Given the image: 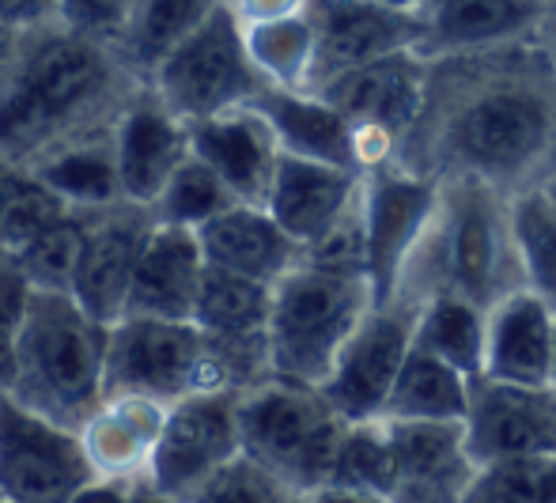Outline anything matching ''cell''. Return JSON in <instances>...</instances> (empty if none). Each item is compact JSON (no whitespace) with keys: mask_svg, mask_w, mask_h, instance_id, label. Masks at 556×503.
Wrapping results in <instances>:
<instances>
[{"mask_svg":"<svg viewBox=\"0 0 556 503\" xmlns=\"http://www.w3.org/2000/svg\"><path fill=\"white\" fill-rule=\"evenodd\" d=\"M397 167L519 201L556 183V65L538 38L425 61V106Z\"/></svg>","mask_w":556,"mask_h":503,"instance_id":"6da1fadb","label":"cell"},{"mask_svg":"<svg viewBox=\"0 0 556 503\" xmlns=\"http://www.w3.org/2000/svg\"><path fill=\"white\" fill-rule=\"evenodd\" d=\"M20 46H23V35H15V30H8L4 23H0V80L12 73L15 58H20Z\"/></svg>","mask_w":556,"mask_h":503,"instance_id":"681fc988","label":"cell"},{"mask_svg":"<svg viewBox=\"0 0 556 503\" xmlns=\"http://www.w3.org/2000/svg\"><path fill=\"white\" fill-rule=\"evenodd\" d=\"M152 231L155 216L144 204L122 201L111 209L84 212V250L68 295L103 326H117L125 318L132 273Z\"/></svg>","mask_w":556,"mask_h":503,"instance_id":"9a60e30c","label":"cell"},{"mask_svg":"<svg viewBox=\"0 0 556 503\" xmlns=\"http://www.w3.org/2000/svg\"><path fill=\"white\" fill-rule=\"evenodd\" d=\"M538 42L545 46V53H549L553 65H556V8L549 12V20L542 23V30H538Z\"/></svg>","mask_w":556,"mask_h":503,"instance_id":"f907efd6","label":"cell"},{"mask_svg":"<svg viewBox=\"0 0 556 503\" xmlns=\"http://www.w3.org/2000/svg\"><path fill=\"white\" fill-rule=\"evenodd\" d=\"M303 15L315 30V65L307 91L371 61L417 50L425 30L420 12H397L375 0H307Z\"/></svg>","mask_w":556,"mask_h":503,"instance_id":"4fadbf2b","label":"cell"},{"mask_svg":"<svg viewBox=\"0 0 556 503\" xmlns=\"http://www.w3.org/2000/svg\"><path fill=\"white\" fill-rule=\"evenodd\" d=\"M420 306H425V295L402 288L394 303L371 306V314L359 322L352 341L337 356L333 375L318 390L349 424L382 420L390 390L417 341Z\"/></svg>","mask_w":556,"mask_h":503,"instance_id":"9c48e42d","label":"cell"},{"mask_svg":"<svg viewBox=\"0 0 556 503\" xmlns=\"http://www.w3.org/2000/svg\"><path fill=\"white\" fill-rule=\"evenodd\" d=\"M0 503H4V496H0Z\"/></svg>","mask_w":556,"mask_h":503,"instance_id":"6f0895ef","label":"cell"},{"mask_svg":"<svg viewBox=\"0 0 556 503\" xmlns=\"http://www.w3.org/2000/svg\"><path fill=\"white\" fill-rule=\"evenodd\" d=\"M80 250H84V212L73 209L65 219H58V224H53L15 265L27 273L35 292H73Z\"/></svg>","mask_w":556,"mask_h":503,"instance_id":"d590c367","label":"cell"},{"mask_svg":"<svg viewBox=\"0 0 556 503\" xmlns=\"http://www.w3.org/2000/svg\"><path fill=\"white\" fill-rule=\"evenodd\" d=\"M224 0H140L137 15H132L129 30L117 42V58L122 65L137 76L140 84H152L160 65L208 23V15L220 8Z\"/></svg>","mask_w":556,"mask_h":503,"instance_id":"83f0119b","label":"cell"},{"mask_svg":"<svg viewBox=\"0 0 556 503\" xmlns=\"http://www.w3.org/2000/svg\"><path fill=\"white\" fill-rule=\"evenodd\" d=\"M190 148L205 167H213L224 178V186L239 198V204L265 209L285 152L277 144V133L254 106L190 122Z\"/></svg>","mask_w":556,"mask_h":503,"instance_id":"d6986e66","label":"cell"},{"mask_svg":"<svg viewBox=\"0 0 556 503\" xmlns=\"http://www.w3.org/2000/svg\"><path fill=\"white\" fill-rule=\"evenodd\" d=\"M295 503H300V500H295Z\"/></svg>","mask_w":556,"mask_h":503,"instance_id":"680465c9","label":"cell"},{"mask_svg":"<svg viewBox=\"0 0 556 503\" xmlns=\"http://www.w3.org/2000/svg\"><path fill=\"white\" fill-rule=\"evenodd\" d=\"M140 88L111 46L61 23L30 30L12 73L0 80V160L30 171L73 140L114 129Z\"/></svg>","mask_w":556,"mask_h":503,"instance_id":"7a4b0ae2","label":"cell"},{"mask_svg":"<svg viewBox=\"0 0 556 503\" xmlns=\"http://www.w3.org/2000/svg\"><path fill=\"white\" fill-rule=\"evenodd\" d=\"M137 496V481H117V477H96L91 485H84L68 503H132Z\"/></svg>","mask_w":556,"mask_h":503,"instance_id":"f6af8a7d","label":"cell"},{"mask_svg":"<svg viewBox=\"0 0 556 503\" xmlns=\"http://www.w3.org/2000/svg\"><path fill=\"white\" fill-rule=\"evenodd\" d=\"M148 88L155 91L175 117L205 122V117L227 114V110L250 106L269 80L254 68L247 50V30L231 4L216 8L201 30H193L175 53L160 65Z\"/></svg>","mask_w":556,"mask_h":503,"instance_id":"52a82bcc","label":"cell"},{"mask_svg":"<svg viewBox=\"0 0 556 503\" xmlns=\"http://www.w3.org/2000/svg\"><path fill=\"white\" fill-rule=\"evenodd\" d=\"M239 198L224 186V178L213 167L190 155L182 167L175 171V178L167 183V190L160 193V201L152 204L155 224L163 227H186V231H201L205 224H213L216 216H224L227 209H235Z\"/></svg>","mask_w":556,"mask_h":503,"instance_id":"836d02e7","label":"cell"},{"mask_svg":"<svg viewBox=\"0 0 556 503\" xmlns=\"http://www.w3.org/2000/svg\"><path fill=\"white\" fill-rule=\"evenodd\" d=\"M344 416L318 387L269 379L239 398L242 454L273 474L295 500L326 489L333 474Z\"/></svg>","mask_w":556,"mask_h":503,"instance_id":"8992f818","label":"cell"},{"mask_svg":"<svg viewBox=\"0 0 556 503\" xmlns=\"http://www.w3.org/2000/svg\"><path fill=\"white\" fill-rule=\"evenodd\" d=\"M111 326L91 318L68 292H35L15 337V382L8 398L30 413L84 431L106 405Z\"/></svg>","mask_w":556,"mask_h":503,"instance_id":"3957f363","label":"cell"},{"mask_svg":"<svg viewBox=\"0 0 556 503\" xmlns=\"http://www.w3.org/2000/svg\"><path fill=\"white\" fill-rule=\"evenodd\" d=\"M231 12L239 15L242 27H254V23H273L288 20V15H303L307 0H227Z\"/></svg>","mask_w":556,"mask_h":503,"instance_id":"ee69618b","label":"cell"},{"mask_svg":"<svg viewBox=\"0 0 556 503\" xmlns=\"http://www.w3.org/2000/svg\"><path fill=\"white\" fill-rule=\"evenodd\" d=\"M205 250L198 231L155 224L140 265L132 273L129 306L125 318H163V322H193V306L205 280Z\"/></svg>","mask_w":556,"mask_h":503,"instance_id":"7402d4cb","label":"cell"},{"mask_svg":"<svg viewBox=\"0 0 556 503\" xmlns=\"http://www.w3.org/2000/svg\"><path fill=\"white\" fill-rule=\"evenodd\" d=\"M375 4L397 8V12H420V8H425V0H375Z\"/></svg>","mask_w":556,"mask_h":503,"instance_id":"f5cc1de1","label":"cell"},{"mask_svg":"<svg viewBox=\"0 0 556 503\" xmlns=\"http://www.w3.org/2000/svg\"><path fill=\"white\" fill-rule=\"evenodd\" d=\"M250 106L269 122L277 133V144L285 155H300V160L330 163V167L356 171L352 163V122L333 110L315 91H262ZM359 175V171H356Z\"/></svg>","mask_w":556,"mask_h":503,"instance_id":"484cf974","label":"cell"},{"mask_svg":"<svg viewBox=\"0 0 556 503\" xmlns=\"http://www.w3.org/2000/svg\"><path fill=\"white\" fill-rule=\"evenodd\" d=\"M300 503H390L387 496H371V492H352V489H318Z\"/></svg>","mask_w":556,"mask_h":503,"instance_id":"c3c4849f","label":"cell"},{"mask_svg":"<svg viewBox=\"0 0 556 503\" xmlns=\"http://www.w3.org/2000/svg\"><path fill=\"white\" fill-rule=\"evenodd\" d=\"M371 306L375 292L364 273L295 265L288 277L273 285V379L323 387L359 322L371 314Z\"/></svg>","mask_w":556,"mask_h":503,"instance_id":"5b68a950","label":"cell"},{"mask_svg":"<svg viewBox=\"0 0 556 503\" xmlns=\"http://www.w3.org/2000/svg\"><path fill=\"white\" fill-rule=\"evenodd\" d=\"M549 4H553V8H556V0H549Z\"/></svg>","mask_w":556,"mask_h":503,"instance_id":"9f6ffc18","label":"cell"},{"mask_svg":"<svg viewBox=\"0 0 556 503\" xmlns=\"http://www.w3.org/2000/svg\"><path fill=\"white\" fill-rule=\"evenodd\" d=\"M68 212L73 209H68V204L61 201L50 186H42L27 171V178H23L12 209H8L4 224H0V254L12 257V262H20V257L27 254V250L35 247V242L42 239L58 219H65Z\"/></svg>","mask_w":556,"mask_h":503,"instance_id":"74e56055","label":"cell"},{"mask_svg":"<svg viewBox=\"0 0 556 503\" xmlns=\"http://www.w3.org/2000/svg\"><path fill=\"white\" fill-rule=\"evenodd\" d=\"M208 269L277 285L300 265V242L257 204H235L198 231Z\"/></svg>","mask_w":556,"mask_h":503,"instance_id":"cb8c5ba5","label":"cell"},{"mask_svg":"<svg viewBox=\"0 0 556 503\" xmlns=\"http://www.w3.org/2000/svg\"><path fill=\"white\" fill-rule=\"evenodd\" d=\"M247 30V50L257 73L280 91H307L311 65H315V30L307 15H288V20L254 23Z\"/></svg>","mask_w":556,"mask_h":503,"instance_id":"1f68e13d","label":"cell"},{"mask_svg":"<svg viewBox=\"0 0 556 503\" xmlns=\"http://www.w3.org/2000/svg\"><path fill=\"white\" fill-rule=\"evenodd\" d=\"M132 503H178V500H170V496H163L160 489H152V485L140 477L137 481V496H132Z\"/></svg>","mask_w":556,"mask_h":503,"instance_id":"816d5d0a","label":"cell"},{"mask_svg":"<svg viewBox=\"0 0 556 503\" xmlns=\"http://www.w3.org/2000/svg\"><path fill=\"white\" fill-rule=\"evenodd\" d=\"M23 178H27V167L0 160V224H4L8 209H12L15 193H20V186H23Z\"/></svg>","mask_w":556,"mask_h":503,"instance_id":"bcb514c9","label":"cell"},{"mask_svg":"<svg viewBox=\"0 0 556 503\" xmlns=\"http://www.w3.org/2000/svg\"><path fill=\"white\" fill-rule=\"evenodd\" d=\"M394 160H397V133L382 129V125H371V122L352 125V163H356L359 175L390 167Z\"/></svg>","mask_w":556,"mask_h":503,"instance_id":"60d3db41","label":"cell"},{"mask_svg":"<svg viewBox=\"0 0 556 503\" xmlns=\"http://www.w3.org/2000/svg\"><path fill=\"white\" fill-rule=\"evenodd\" d=\"M114 152L125 201L152 209L175 171L193 155L190 125L170 114L167 102L144 84L117 114Z\"/></svg>","mask_w":556,"mask_h":503,"instance_id":"e0dca14e","label":"cell"},{"mask_svg":"<svg viewBox=\"0 0 556 503\" xmlns=\"http://www.w3.org/2000/svg\"><path fill=\"white\" fill-rule=\"evenodd\" d=\"M80 431L61 428L0 394V496L4 503H68L96 481Z\"/></svg>","mask_w":556,"mask_h":503,"instance_id":"8fae6325","label":"cell"},{"mask_svg":"<svg viewBox=\"0 0 556 503\" xmlns=\"http://www.w3.org/2000/svg\"><path fill=\"white\" fill-rule=\"evenodd\" d=\"M326 489L371 492V496L390 500V489H394V447H390L387 420L344 424Z\"/></svg>","mask_w":556,"mask_h":503,"instance_id":"d6a6232c","label":"cell"},{"mask_svg":"<svg viewBox=\"0 0 556 503\" xmlns=\"http://www.w3.org/2000/svg\"><path fill=\"white\" fill-rule=\"evenodd\" d=\"M466 447L477 469L511 458H556V387L469 379Z\"/></svg>","mask_w":556,"mask_h":503,"instance_id":"5bb4252c","label":"cell"},{"mask_svg":"<svg viewBox=\"0 0 556 503\" xmlns=\"http://www.w3.org/2000/svg\"><path fill=\"white\" fill-rule=\"evenodd\" d=\"M553 387H556V344H553Z\"/></svg>","mask_w":556,"mask_h":503,"instance_id":"11a10c76","label":"cell"},{"mask_svg":"<svg viewBox=\"0 0 556 503\" xmlns=\"http://www.w3.org/2000/svg\"><path fill=\"white\" fill-rule=\"evenodd\" d=\"M30 175L42 186H50L76 212H99L125 201L122 175H117L114 129L91 133V137L58 148L46 160H38Z\"/></svg>","mask_w":556,"mask_h":503,"instance_id":"4316f807","label":"cell"},{"mask_svg":"<svg viewBox=\"0 0 556 503\" xmlns=\"http://www.w3.org/2000/svg\"><path fill=\"white\" fill-rule=\"evenodd\" d=\"M205 390V334L193 322L122 318L111 326L106 402L148 398L175 405Z\"/></svg>","mask_w":556,"mask_h":503,"instance_id":"ba28073f","label":"cell"},{"mask_svg":"<svg viewBox=\"0 0 556 503\" xmlns=\"http://www.w3.org/2000/svg\"><path fill=\"white\" fill-rule=\"evenodd\" d=\"M549 0H425L420 8L417 58H454V53L496 50V46L530 42L549 20Z\"/></svg>","mask_w":556,"mask_h":503,"instance_id":"ac0fdd59","label":"cell"},{"mask_svg":"<svg viewBox=\"0 0 556 503\" xmlns=\"http://www.w3.org/2000/svg\"><path fill=\"white\" fill-rule=\"evenodd\" d=\"M511 224L527 288L556 311V209L545 190L511 201Z\"/></svg>","mask_w":556,"mask_h":503,"instance_id":"e575fe53","label":"cell"},{"mask_svg":"<svg viewBox=\"0 0 556 503\" xmlns=\"http://www.w3.org/2000/svg\"><path fill=\"white\" fill-rule=\"evenodd\" d=\"M469 413V379L446 367L443 360L413 349L397 375L382 420H440L466 424Z\"/></svg>","mask_w":556,"mask_h":503,"instance_id":"f546056e","label":"cell"},{"mask_svg":"<svg viewBox=\"0 0 556 503\" xmlns=\"http://www.w3.org/2000/svg\"><path fill=\"white\" fill-rule=\"evenodd\" d=\"M466 503H556V458H511L484 466Z\"/></svg>","mask_w":556,"mask_h":503,"instance_id":"8d00e7d4","label":"cell"},{"mask_svg":"<svg viewBox=\"0 0 556 503\" xmlns=\"http://www.w3.org/2000/svg\"><path fill=\"white\" fill-rule=\"evenodd\" d=\"M186 503H295V496L277 477L265 474L257 462L239 454L235 462H227L220 474L208 477Z\"/></svg>","mask_w":556,"mask_h":503,"instance_id":"f35d334b","label":"cell"},{"mask_svg":"<svg viewBox=\"0 0 556 503\" xmlns=\"http://www.w3.org/2000/svg\"><path fill=\"white\" fill-rule=\"evenodd\" d=\"M413 349L443 360L446 367H454L466 379H481L484 349H489V311H481V306L454 292L425 295Z\"/></svg>","mask_w":556,"mask_h":503,"instance_id":"f1b7e54d","label":"cell"},{"mask_svg":"<svg viewBox=\"0 0 556 503\" xmlns=\"http://www.w3.org/2000/svg\"><path fill=\"white\" fill-rule=\"evenodd\" d=\"M137 4L140 0H61L58 23L73 30V35L117 50L132 15H137Z\"/></svg>","mask_w":556,"mask_h":503,"instance_id":"ab89813d","label":"cell"},{"mask_svg":"<svg viewBox=\"0 0 556 503\" xmlns=\"http://www.w3.org/2000/svg\"><path fill=\"white\" fill-rule=\"evenodd\" d=\"M15 337L20 329H0V394H8L15 382Z\"/></svg>","mask_w":556,"mask_h":503,"instance_id":"7dc6e473","label":"cell"},{"mask_svg":"<svg viewBox=\"0 0 556 503\" xmlns=\"http://www.w3.org/2000/svg\"><path fill=\"white\" fill-rule=\"evenodd\" d=\"M30 295H35V285L27 280V273L12 257L0 254V329H20Z\"/></svg>","mask_w":556,"mask_h":503,"instance_id":"b9f144b4","label":"cell"},{"mask_svg":"<svg viewBox=\"0 0 556 503\" xmlns=\"http://www.w3.org/2000/svg\"><path fill=\"white\" fill-rule=\"evenodd\" d=\"M545 198H549V204H553V209H556V183L549 186V190H545Z\"/></svg>","mask_w":556,"mask_h":503,"instance_id":"db71d44e","label":"cell"},{"mask_svg":"<svg viewBox=\"0 0 556 503\" xmlns=\"http://www.w3.org/2000/svg\"><path fill=\"white\" fill-rule=\"evenodd\" d=\"M315 96L341 110L352 125L371 122L397 133V144H402V137L413 129L420 106H425V58L409 50L371 61V65L352 68V73L315 88Z\"/></svg>","mask_w":556,"mask_h":503,"instance_id":"44dd1931","label":"cell"},{"mask_svg":"<svg viewBox=\"0 0 556 503\" xmlns=\"http://www.w3.org/2000/svg\"><path fill=\"white\" fill-rule=\"evenodd\" d=\"M359 201H364L367 235V280H371L375 306H387L397 300L413 257L440 216L443 186L390 163L364 175Z\"/></svg>","mask_w":556,"mask_h":503,"instance_id":"30bf717a","label":"cell"},{"mask_svg":"<svg viewBox=\"0 0 556 503\" xmlns=\"http://www.w3.org/2000/svg\"><path fill=\"white\" fill-rule=\"evenodd\" d=\"M273 285L250 277H235L224 269H205L201 295L193 306V326L216 341L235 337H269Z\"/></svg>","mask_w":556,"mask_h":503,"instance_id":"4dcf8cb0","label":"cell"},{"mask_svg":"<svg viewBox=\"0 0 556 503\" xmlns=\"http://www.w3.org/2000/svg\"><path fill=\"white\" fill-rule=\"evenodd\" d=\"M394 447L390 503H466L477 462L466 447V424L387 420Z\"/></svg>","mask_w":556,"mask_h":503,"instance_id":"2e32d148","label":"cell"},{"mask_svg":"<svg viewBox=\"0 0 556 503\" xmlns=\"http://www.w3.org/2000/svg\"><path fill=\"white\" fill-rule=\"evenodd\" d=\"M239 398L231 390H208L170 405L144 481L163 496L186 503L208 477L239 458Z\"/></svg>","mask_w":556,"mask_h":503,"instance_id":"7c38bea8","label":"cell"},{"mask_svg":"<svg viewBox=\"0 0 556 503\" xmlns=\"http://www.w3.org/2000/svg\"><path fill=\"white\" fill-rule=\"evenodd\" d=\"M61 0H0V23L15 35H30L38 27L58 23Z\"/></svg>","mask_w":556,"mask_h":503,"instance_id":"7bdbcfd3","label":"cell"},{"mask_svg":"<svg viewBox=\"0 0 556 503\" xmlns=\"http://www.w3.org/2000/svg\"><path fill=\"white\" fill-rule=\"evenodd\" d=\"M163 424H167V405L148 398H114L84 424L80 439L99 477L140 481L155 458Z\"/></svg>","mask_w":556,"mask_h":503,"instance_id":"d4e9b609","label":"cell"},{"mask_svg":"<svg viewBox=\"0 0 556 503\" xmlns=\"http://www.w3.org/2000/svg\"><path fill=\"white\" fill-rule=\"evenodd\" d=\"M402 288L420 295L454 292L481 311H492L527 288L511 201L481 183L443 186L440 216L413 257Z\"/></svg>","mask_w":556,"mask_h":503,"instance_id":"277c9868","label":"cell"},{"mask_svg":"<svg viewBox=\"0 0 556 503\" xmlns=\"http://www.w3.org/2000/svg\"><path fill=\"white\" fill-rule=\"evenodd\" d=\"M359 186H364V175L356 171L280 155L265 212L300 242V250H307L341 224L344 212L359 198Z\"/></svg>","mask_w":556,"mask_h":503,"instance_id":"ffe728a7","label":"cell"},{"mask_svg":"<svg viewBox=\"0 0 556 503\" xmlns=\"http://www.w3.org/2000/svg\"><path fill=\"white\" fill-rule=\"evenodd\" d=\"M556 311L530 288H519L489 311V349L484 375L515 387H549L553 382Z\"/></svg>","mask_w":556,"mask_h":503,"instance_id":"603a6c76","label":"cell"}]
</instances>
